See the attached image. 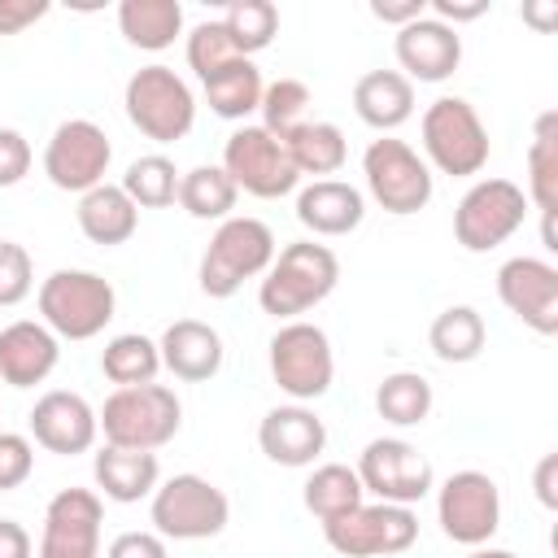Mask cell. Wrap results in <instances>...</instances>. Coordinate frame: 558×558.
<instances>
[{
  "label": "cell",
  "mask_w": 558,
  "mask_h": 558,
  "mask_svg": "<svg viewBox=\"0 0 558 558\" xmlns=\"http://www.w3.org/2000/svg\"><path fill=\"white\" fill-rule=\"evenodd\" d=\"M31 436H35L39 449L61 453V458H74V453H87L96 445L100 423H96V410L87 405V397L65 392V388H52L31 410Z\"/></svg>",
  "instance_id": "obj_18"
},
{
  "label": "cell",
  "mask_w": 558,
  "mask_h": 558,
  "mask_svg": "<svg viewBox=\"0 0 558 558\" xmlns=\"http://www.w3.org/2000/svg\"><path fill=\"white\" fill-rule=\"evenodd\" d=\"M257 445L279 466H310L327 449V427L310 405L292 401L266 410V418L257 423Z\"/></svg>",
  "instance_id": "obj_20"
},
{
  "label": "cell",
  "mask_w": 558,
  "mask_h": 558,
  "mask_svg": "<svg viewBox=\"0 0 558 558\" xmlns=\"http://www.w3.org/2000/svg\"><path fill=\"white\" fill-rule=\"evenodd\" d=\"M35 471V445L22 432H0V493L22 488Z\"/></svg>",
  "instance_id": "obj_41"
},
{
  "label": "cell",
  "mask_w": 558,
  "mask_h": 558,
  "mask_svg": "<svg viewBox=\"0 0 558 558\" xmlns=\"http://www.w3.org/2000/svg\"><path fill=\"white\" fill-rule=\"evenodd\" d=\"M301 497H305V510H310L318 523H331V519L357 510V506L366 501V488H362V480H357L353 466H344V462H323V466L310 471Z\"/></svg>",
  "instance_id": "obj_31"
},
{
  "label": "cell",
  "mask_w": 558,
  "mask_h": 558,
  "mask_svg": "<svg viewBox=\"0 0 558 558\" xmlns=\"http://www.w3.org/2000/svg\"><path fill=\"white\" fill-rule=\"evenodd\" d=\"M427 9H432V17H436V22H445V26H453V31H458V22H475V17H484V13H488V0H475V4L432 0Z\"/></svg>",
  "instance_id": "obj_46"
},
{
  "label": "cell",
  "mask_w": 558,
  "mask_h": 558,
  "mask_svg": "<svg viewBox=\"0 0 558 558\" xmlns=\"http://www.w3.org/2000/svg\"><path fill=\"white\" fill-rule=\"evenodd\" d=\"M131 126L153 144H174L196 122V96L170 65H144L126 78L122 92Z\"/></svg>",
  "instance_id": "obj_7"
},
{
  "label": "cell",
  "mask_w": 558,
  "mask_h": 558,
  "mask_svg": "<svg viewBox=\"0 0 558 558\" xmlns=\"http://www.w3.org/2000/svg\"><path fill=\"white\" fill-rule=\"evenodd\" d=\"M118 187L135 201V209H166V205L179 201V170H174L170 157L148 153V157H135L126 166V174H122Z\"/></svg>",
  "instance_id": "obj_36"
},
{
  "label": "cell",
  "mask_w": 558,
  "mask_h": 558,
  "mask_svg": "<svg viewBox=\"0 0 558 558\" xmlns=\"http://www.w3.org/2000/svg\"><path fill=\"white\" fill-rule=\"evenodd\" d=\"M39 323L57 340H92L113 323V283L96 270H52L39 283Z\"/></svg>",
  "instance_id": "obj_4"
},
{
  "label": "cell",
  "mask_w": 558,
  "mask_h": 558,
  "mask_svg": "<svg viewBox=\"0 0 558 558\" xmlns=\"http://www.w3.org/2000/svg\"><path fill=\"white\" fill-rule=\"evenodd\" d=\"M554 475H558V453H545L541 458V466H536V497H541V506L545 510H554L558 506V484H554Z\"/></svg>",
  "instance_id": "obj_48"
},
{
  "label": "cell",
  "mask_w": 558,
  "mask_h": 558,
  "mask_svg": "<svg viewBox=\"0 0 558 558\" xmlns=\"http://www.w3.org/2000/svg\"><path fill=\"white\" fill-rule=\"evenodd\" d=\"M39 17H48V0H0V35H22Z\"/></svg>",
  "instance_id": "obj_44"
},
{
  "label": "cell",
  "mask_w": 558,
  "mask_h": 558,
  "mask_svg": "<svg viewBox=\"0 0 558 558\" xmlns=\"http://www.w3.org/2000/svg\"><path fill=\"white\" fill-rule=\"evenodd\" d=\"M118 31L126 35L131 48L161 52L183 35V4L179 0H122Z\"/></svg>",
  "instance_id": "obj_27"
},
{
  "label": "cell",
  "mask_w": 558,
  "mask_h": 558,
  "mask_svg": "<svg viewBox=\"0 0 558 558\" xmlns=\"http://www.w3.org/2000/svg\"><path fill=\"white\" fill-rule=\"evenodd\" d=\"M105 445L118 449H144L157 453L161 445H170L183 427V405L174 397V388L166 384H135V388H113L96 414Z\"/></svg>",
  "instance_id": "obj_2"
},
{
  "label": "cell",
  "mask_w": 558,
  "mask_h": 558,
  "mask_svg": "<svg viewBox=\"0 0 558 558\" xmlns=\"http://www.w3.org/2000/svg\"><path fill=\"white\" fill-rule=\"evenodd\" d=\"M310 87L301 83V78H275V83H266V92H262V122L257 126H266L275 140H288L292 131H301L305 122H310Z\"/></svg>",
  "instance_id": "obj_38"
},
{
  "label": "cell",
  "mask_w": 558,
  "mask_h": 558,
  "mask_svg": "<svg viewBox=\"0 0 558 558\" xmlns=\"http://www.w3.org/2000/svg\"><path fill=\"white\" fill-rule=\"evenodd\" d=\"M340 283V257L327 248V244H314V240H292L275 253L270 270L262 275V288H257V305L270 314V318H301L305 310H314L318 301H327Z\"/></svg>",
  "instance_id": "obj_1"
},
{
  "label": "cell",
  "mask_w": 558,
  "mask_h": 558,
  "mask_svg": "<svg viewBox=\"0 0 558 558\" xmlns=\"http://www.w3.org/2000/svg\"><path fill=\"white\" fill-rule=\"evenodd\" d=\"M275 262V231L262 218H240L231 214L227 222H218V231L209 235L205 253H201V292L214 301H227L244 288V279L266 275Z\"/></svg>",
  "instance_id": "obj_3"
},
{
  "label": "cell",
  "mask_w": 558,
  "mask_h": 558,
  "mask_svg": "<svg viewBox=\"0 0 558 558\" xmlns=\"http://www.w3.org/2000/svg\"><path fill=\"white\" fill-rule=\"evenodd\" d=\"M375 410L397 427H414L432 414V384L418 371H392L375 388Z\"/></svg>",
  "instance_id": "obj_35"
},
{
  "label": "cell",
  "mask_w": 558,
  "mask_h": 558,
  "mask_svg": "<svg viewBox=\"0 0 558 558\" xmlns=\"http://www.w3.org/2000/svg\"><path fill=\"white\" fill-rule=\"evenodd\" d=\"M270 375L292 401H318L336 379V353L318 323L292 318L270 336Z\"/></svg>",
  "instance_id": "obj_8"
},
{
  "label": "cell",
  "mask_w": 558,
  "mask_h": 558,
  "mask_svg": "<svg viewBox=\"0 0 558 558\" xmlns=\"http://www.w3.org/2000/svg\"><path fill=\"white\" fill-rule=\"evenodd\" d=\"M371 13L401 31V26H410V22H418L427 13V0H371Z\"/></svg>",
  "instance_id": "obj_45"
},
{
  "label": "cell",
  "mask_w": 558,
  "mask_h": 558,
  "mask_svg": "<svg viewBox=\"0 0 558 558\" xmlns=\"http://www.w3.org/2000/svg\"><path fill=\"white\" fill-rule=\"evenodd\" d=\"M501 305L541 336L558 331V270L545 257H510L497 270Z\"/></svg>",
  "instance_id": "obj_17"
},
{
  "label": "cell",
  "mask_w": 558,
  "mask_h": 558,
  "mask_svg": "<svg viewBox=\"0 0 558 558\" xmlns=\"http://www.w3.org/2000/svg\"><path fill=\"white\" fill-rule=\"evenodd\" d=\"M527 205L541 209V218L558 214V113L545 109L532 126L527 144Z\"/></svg>",
  "instance_id": "obj_28"
},
{
  "label": "cell",
  "mask_w": 558,
  "mask_h": 558,
  "mask_svg": "<svg viewBox=\"0 0 558 558\" xmlns=\"http://www.w3.org/2000/svg\"><path fill=\"white\" fill-rule=\"evenodd\" d=\"M100 371L109 384L118 388H135V384H157L161 371V349L157 340L140 336V331H122L100 349Z\"/></svg>",
  "instance_id": "obj_33"
},
{
  "label": "cell",
  "mask_w": 558,
  "mask_h": 558,
  "mask_svg": "<svg viewBox=\"0 0 558 558\" xmlns=\"http://www.w3.org/2000/svg\"><path fill=\"white\" fill-rule=\"evenodd\" d=\"M418 135H423V161L436 166L440 174L471 179L488 166V131H484L475 105L462 96L432 100L423 109Z\"/></svg>",
  "instance_id": "obj_5"
},
{
  "label": "cell",
  "mask_w": 558,
  "mask_h": 558,
  "mask_svg": "<svg viewBox=\"0 0 558 558\" xmlns=\"http://www.w3.org/2000/svg\"><path fill=\"white\" fill-rule=\"evenodd\" d=\"M222 170H227V179L235 187H244L257 201H279V196L296 192V183H301L283 140H275L266 126H248V122L227 135Z\"/></svg>",
  "instance_id": "obj_11"
},
{
  "label": "cell",
  "mask_w": 558,
  "mask_h": 558,
  "mask_svg": "<svg viewBox=\"0 0 558 558\" xmlns=\"http://www.w3.org/2000/svg\"><path fill=\"white\" fill-rule=\"evenodd\" d=\"M527 218V196L510 179H480L453 209V235L466 253H488L506 244Z\"/></svg>",
  "instance_id": "obj_12"
},
{
  "label": "cell",
  "mask_w": 558,
  "mask_h": 558,
  "mask_svg": "<svg viewBox=\"0 0 558 558\" xmlns=\"http://www.w3.org/2000/svg\"><path fill=\"white\" fill-rule=\"evenodd\" d=\"M436 519L440 532L458 545H488L493 532L501 527V493L493 484V475L484 471H453L440 493H436Z\"/></svg>",
  "instance_id": "obj_15"
},
{
  "label": "cell",
  "mask_w": 558,
  "mask_h": 558,
  "mask_svg": "<svg viewBox=\"0 0 558 558\" xmlns=\"http://www.w3.org/2000/svg\"><path fill=\"white\" fill-rule=\"evenodd\" d=\"M105 558H170L166 541L157 532H118L105 549Z\"/></svg>",
  "instance_id": "obj_43"
},
{
  "label": "cell",
  "mask_w": 558,
  "mask_h": 558,
  "mask_svg": "<svg viewBox=\"0 0 558 558\" xmlns=\"http://www.w3.org/2000/svg\"><path fill=\"white\" fill-rule=\"evenodd\" d=\"M523 17H527V22H536L541 31H549V26H554V17H558V9H554V4H545V9H523Z\"/></svg>",
  "instance_id": "obj_49"
},
{
  "label": "cell",
  "mask_w": 558,
  "mask_h": 558,
  "mask_svg": "<svg viewBox=\"0 0 558 558\" xmlns=\"http://www.w3.org/2000/svg\"><path fill=\"white\" fill-rule=\"evenodd\" d=\"M105 506L92 488H61L44 510L35 558H100Z\"/></svg>",
  "instance_id": "obj_16"
},
{
  "label": "cell",
  "mask_w": 558,
  "mask_h": 558,
  "mask_svg": "<svg viewBox=\"0 0 558 558\" xmlns=\"http://www.w3.org/2000/svg\"><path fill=\"white\" fill-rule=\"evenodd\" d=\"M148 519H153V532L161 541H209L227 527L231 501L214 480L183 471V475H170L166 484L153 488Z\"/></svg>",
  "instance_id": "obj_6"
},
{
  "label": "cell",
  "mask_w": 558,
  "mask_h": 558,
  "mask_svg": "<svg viewBox=\"0 0 558 558\" xmlns=\"http://www.w3.org/2000/svg\"><path fill=\"white\" fill-rule=\"evenodd\" d=\"M205 100H209V109L218 113V118H227V122H244L257 105H262V92H266V83H262V70L248 61V57H235L231 65H222V70H214L205 83Z\"/></svg>",
  "instance_id": "obj_29"
},
{
  "label": "cell",
  "mask_w": 558,
  "mask_h": 558,
  "mask_svg": "<svg viewBox=\"0 0 558 558\" xmlns=\"http://www.w3.org/2000/svg\"><path fill=\"white\" fill-rule=\"evenodd\" d=\"M240 52H235V44H231V35L222 31V22H201V26H192V35H187V65H192V74L205 83L214 70H222V65H231Z\"/></svg>",
  "instance_id": "obj_39"
},
{
  "label": "cell",
  "mask_w": 558,
  "mask_h": 558,
  "mask_svg": "<svg viewBox=\"0 0 558 558\" xmlns=\"http://www.w3.org/2000/svg\"><path fill=\"white\" fill-rule=\"evenodd\" d=\"M283 148H288L296 174H318V179L323 174H336L344 166V157H349L344 131L336 122H318V118H310L301 131H292L283 140Z\"/></svg>",
  "instance_id": "obj_32"
},
{
  "label": "cell",
  "mask_w": 558,
  "mask_h": 558,
  "mask_svg": "<svg viewBox=\"0 0 558 558\" xmlns=\"http://www.w3.org/2000/svg\"><path fill=\"white\" fill-rule=\"evenodd\" d=\"M109 161H113V144H109L105 126H96L92 118H65L44 144V174L61 192L83 196V192L100 187Z\"/></svg>",
  "instance_id": "obj_13"
},
{
  "label": "cell",
  "mask_w": 558,
  "mask_h": 558,
  "mask_svg": "<svg viewBox=\"0 0 558 558\" xmlns=\"http://www.w3.org/2000/svg\"><path fill=\"white\" fill-rule=\"evenodd\" d=\"M135 227H140V209L118 183H100L78 196V231L92 244H105V248L126 244L135 235Z\"/></svg>",
  "instance_id": "obj_26"
},
{
  "label": "cell",
  "mask_w": 558,
  "mask_h": 558,
  "mask_svg": "<svg viewBox=\"0 0 558 558\" xmlns=\"http://www.w3.org/2000/svg\"><path fill=\"white\" fill-rule=\"evenodd\" d=\"M235 196L240 187L227 179L222 166H196L179 174V205L201 222H227L235 209Z\"/></svg>",
  "instance_id": "obj_34"
},
{
  "label": "cell",
  "mask_w": 558,
  "mask_h": 558,
  "mask_svg": "<svg viewBox=\"0 0 558 558\" xmlns=\"http://www.w3.org/2000/svg\"><path fill=\"white\" fill-rule=\"evenodd\" d=\"M218 22L231 35L240 57H253V52L270 48V39L279 35V9L270 0H231Z\"/></svg>",
  "instance_id": "obj_37"
},
{
  "label": "cell",
  "mask_w": 558,
  "mask_h": 558,
  "mask_svg": "<svg viewBox=\"0 0 558 558\" xmlns=\"http://www.w3.org/2000/svg\"><path fill=\"white\" fill-rule=\"evenodd\" d=\"M353 113L379 135L397 131L401 122L414 118V83L401 70H366L353 83Z\"/></svg>",
  "instance_id": "obj_24"
},
{
  "label": "cell",
  "mask_w": 558,
  "mask_h": 558,
  "mask_svg": "<svg viewBox=\"0 0 558 558\" xmlns=\"http://www.w3.org/2000/svg\"><path fill=\"white\" fill-rule=\"evenodd\" d=\"M31 174V140L13 126H0V187H13Z\"/></svg>",
  "instance_id": "obj_42"
},
{
  "label": "cell",
  "mask_w": 558,
  "mask_h": 558,
  "mask_svg": "<svg viewBox=\"0 0 558 558\" xmlns=\"http://www.w3.org/2000/svg\"><path fill=\"white\" fill-rule=\"evenodd\" d=\"M357 480L362 488L375 497V501H388V506H414L423 501L432 488H436V471L432 462L401 436H379L362 449L357 458Z\"/></svg>",
  "instance_id": "obj_14"
},
{
  "label": "cell",
  "mask_w": 558,
  "mask_h": 558,
  "mask_svg": "<svg viewBox=\"0 0 558 558\" xmlns=\"http://www.w3.org/2000/svg\"><path fill=\"white\" fill-rule=\"evenodd\" d=\"M323 541L344 558H397L418 541V514L410 506L362 501L357 510L323 523Z\"/></svg>",
  "instance_id": "obj_10"
},
{
  "label": "cell",
  "mask_w": 558,
  "mask_h": 558,
  "mask_svg": "<svg viewBox=\"0 0 558 558\" xmlns=\"http://www.w3.org/2000/svg\"><path fill=\"white\" fill-rule=\"evenodd\" d=\"M466 558H519V554H510V549H493V545L484 549V545H480V549H471Z\"/></svg>",
  "instance_id": "obj_50"
},
{
  "label": "cell",
  "mask_w": 558,
  "mask_h": 558,
  "mask_svg": "<svg viewBox=\"0 0 558 558\" xmlns=\"http://www.w3.org/2000/svg\"><path fill=\"white\" fill-rule=\"evenodd\" d=\"M57 357H61V344L44 323L22 318L0 327V384L35 388L57 371Z\"/></svg>",
  "instance_id": "obj_21"
},
{
  "label": "cell",
  "mask_w": 558,
  "mask_h": 558,
  "mask_svg": "<svg viewBox=\"0 0 558 558\" xmlns=\"http://www.w3.org/2000/svg\"><path fill=\"white\" fill-rule=\"evenodd\" d=\"M92 475H96V488L109 497V501H140V497H153V488L161 484V462L157 453H144V449H118V445H105L96 458H92Z\"/></svg>",
  "instance_id": "obj_25"
},
{
  "label": "cell",
  "mask_w": 558,
  "mask_h": 558,
  "mask_svg": "<svg viewBox=\"0 0 558 558\" xmlns=\"http://www.w3.org/2000/svg\"><path fill=\"white\" fill-rule=\"evenodd\" d=\"M484 340H488V327H484V314L475 305H449L432 318L427 327V344L440 362L449 366H462V362H475L484 353Z\"/></svg>",
  "instance_id": "obj_30"
},
{
  "label": "cell",
  "mask_w": 558,
  "mask_h": 558,
  "mask_svg": "<svg viewBox=\"0 0 558 558\" xmlns=\"http://www.w3.org/2000/svg\"><path fill=\"white\" fill-rule=\"evenodd\" d=\"M366 218V201L353 183L340 179H314L296 192V222L314 235H349Z\"/></svg>",
  "instance_id": "obj_23"
},
{
  "label": "cell",
  "mask_w": 558,
  "mask_h": 558,
  "mask_svg": "<svg viewBox=\"0 0 558 558\" xmlns=\"http://www.w3.org/2000/svg\"><path fill=\"white\" fill-rule=\"evenodd\" d=\"M161 366L183 384H205L222 371V336L201 318H174L161 340Z\"/></svg>",
  "instance_id": "obj_22"
},
{
  "label": "cell",
  "mask_w": 558,
  "mask_h": 558,
  "mask_svg": "<svg viewBox=\"0 0 558 558\" xmlns=\"http://www.w3.org/2000/svg\"><path fill=\"white\" fill-rule=\"evenodd\" d=\"M392 52H397V65L401 74L414 83H445L458 65H462V35L436 17H418L410 26L397 31L392 39Z\"/></svg>",
  "instance_id": "obj_19"
},
{
  "label": "cell",
  "mask_w": 558,
  "mask_h": 558,
  "mask_svg": "<svg viewBox=\"0 0 558 558\" xmlns=\"http://www.w3.org/2000/svg\"><path fill=\"white\" fill-rule=\"evenodd\" d=\"M35 288V266L31 253L17 240H0V310L22 305Z\"/></svg>",
  "instance_id": "obj_40"
},
{
  "label": "cell",
  "mask_w": 558,
  "mask_h": 558,
  "mask_svg": "<svg viewBox=\"0 0 558 558\" xmlns=\"http://www.w3.org/2000/svg\"><path fill=\"white\" fill-rule=\"evenodd\" d=\"M0 558H35V541L17 519H0Z\"/></svg>",
  "instance_id": "obj_47"
},
{
  "label": "cell",
  "mask_w": 558,
  "mask_h": 558,
  "mask_svg": "<svg viewBox=\"0 0 558 558\" xmlns=\"http://www.w3.org/2000/svg\"><path fill=\"white\" fill-rule=\"evenodd\" d=\"M362 174H366V192L384 214L405 218L432 201V166L405 140L392 135L371 140L362 153Z\"/></svg>",
  "instance_id": "obj_9"
}]
</instances>
